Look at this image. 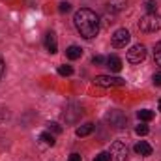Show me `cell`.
Instances as JSON below:
<instances>
[{
  "instance_id": "cell-20",
  "label": "cell",
  "mask_w": 161,
  "mask_h": 161,
  "mask_svg": "<svg viewBox=\"0 0 161 161\" xmlns=\"http://www.w3.org/2000/svg\"><path fill=\"white\" fill-rule=\"evenodd\" d=\"M146 8L150 9V13H156V9H158V4H156L154 0H148V2H146Z\"/></svg>"
},
{
  "instance_id": "cell-13",
  "label": "cell",
  "mask_w": 161,
  "mask_h": 161,
  "mask_svg": "<svg viewBox=\"0 0 161 161\" xmlns=\"http://www.w3.org/2000/svg\"><path fill=\"white\" fill-rule=\"evenodd\" d=\"M94 131V124H84V125H80V127H77V137H86V135H90Z\"/></svg>"
},
{
  "instance_id": "cell-5",
  "label": "cell",
  "mask_w": 161,
  "mask_h": 161,
  "mask_svg": "<svg viewBox=\"0 0 161 161\" xmlns=\"http://www.w3.org/2000/svg\"><path fill=\"white\" fill-rule=\"evenodd\" d=\"M144 58H146V49H144V45H141V43L133 45V47L127 51V62H129V64H141Z\"/></svg>"
},
{
  "instance_id": "cell-17",
  "label": "cell",
  "mask_w": 161,
  "mask_h": 161,
  "mask_svg": "<svg viewBox=\"0 0 161 161\" xmlns=\"http://www.w3.org/2000/svg\"><path fill=\"white\" fill-rule=\"evenodd\" d=\"M47 129H49V131H53V133H56V135H58V133H62V125H60V124H56V122H49V124H47Z\"/></svg>"
},
{
  "instance_id": "cell-23",
  "label": "cell",
  "mask_w": 161,
  "mask_h": 161,
  "mask_svg": "<svg viewBox=\"0 0 161 161\" xmlns=\"http://www.w3.org/2000/svg\"><path fill=\"white\" fill-rule=\"evenodd\" d=\"M154 84L156 86H161V73H156L154 75Z\"/></svg>"
},
{
  "instance_id": "cell-3",
  "label": "cell",
  "mask_w": 161,
  "mask_h": 161,
  "mask_svg": "<svg viewBox=\"0 0 161 161\" xmlns=\"http://www.w3.org/2000/svg\"><path fill=\"white\" fill-rule=\"evenodd\" d=\"M105 120L109 122L114 129H122V127H125V114L122 113V111H116V109H113V111H109L107 114H105Z\"/></svg>"
},
{
  "instance_id": "cell-12",
  "label": "cell",
  "mask_w": 161,
  "mask_h": 161,
  "mask_svg": "<svg viewBox=\"0 0 161 161\" xmlns=\"http://www.w3.org/2000/svg\"><path fill=\"white\" fill-rule=\"evenodd\" d=\"M40 141L41 142H45L47 146H54L56 144V141H54V135L51 133V131H43L40 135Z\"/></svg>"
},
{
  "instance_id": "cell-19",
  "label": "cell",
  "mask_w": 161,
  "mask_h": 161,
  "mask_svg": "<svg viewBox=\"0 0 161 161\" xmlns=\"http://www.w3.org/2000/svg\"><path fill=\"white\" fill-rule=\"evenodd\" d=\"M94 161H111V156H109V152H101L94 158Z\"/></svg>"
},
{
  "instance_id": "cell-22",
  "label": "cell",
  "mask_w": 161,
  "mask_h": 161,
  "mask_svg": "<svg viewBox=\"0 0 161 161\" xmlns=\"http://www.w3.org/2000/svg\"><path fill=\"white\" fill-rule=\"evenodd\" d=\"M92 62H94V64H103V62H107V58H103V56H99V54H97V56H94V58H92Z\"/></svg>"
},
{
  "instance_id": "cell-2",
  "label": "cell",
  "mask_w": 161,
  "mask_h": 161,
  "mask_svg": "<svg viewBox=\"0 0 161 161\" xmlns=\"http://www.w3.org/2000/svg\"><path fill=\"white\" fill-rule=\"evenodd\" d=\"M161 28V17L158 13H146L139 19V30L142 32H156Z\"/></svg>"
},
{
  "instance_id": "cell-24",
  "label": "cell",
  "mask_w": 161,
  "mask_h": 161,
  "mask_svg": "<svg viewBox=\"0 0 161 161\" xmlns=\"http://www.w3.org/2000/svg\"><path fill=\"white\" fill-rule=\"evenodd\" d=\"M68 161H82V159H80V156H79V154H71V156L68 158Z\"/></svg>"
},
{
  "instance_id": "cell-21",
  "label": "cell",
  "mask_w": 161,
  "mask_h": 161,
  "mask_svg": "<svg viewBox=\"0 0 161 161\" xmlns=\"http://www.w3.org/2000/svg\"><path fill=\"white\" fill-rule=\"evenodd\" d=\"M58 9H60V11H62V13H68V11H69V9H71V6H69V4H68V2H62V4H60V6H58Z\"/></svg>"
},
{
  "instance_id": "cell-26",
  "label": "cell",
  "mask_w": 161,
  "mask_h": 161,
  "mask_svg": "<svg viewBox=\"0 0 161 161\" xmlns=\"http://www.w3.org/2000/svg\"><path fill=\"white\" fill-rule=\"evenodd\" d=\"M159 111H161V99H159Z\"/></svg>"
},
{
  "instance_id": "cell-4",
  "label": "cell",
  "mask_w": 161,
  "mask_h": 161,
  "mask_svg": "<svg viewBox=\"0 0 161 161\" xmlns=\"http://www.w3.org/2000/svg\"><path fill=\"white\" fill-rule=\"evenodd\" d=\"M109 156H111V161H125L127 159V146L116 141L111 144V150H109Z\"/></svg>"
},
{
  "instance_id": "cell-6",
  "label": "cell",
  "mask_w": 161,
  "mask_h": 161,
  "mask_svg": "<svg viewBox=\"0 0 161 161\" xmlns=\"http://www.w3.org/2000/svg\"><path fill=\"white\" fill-rule=\"evenodd\" d=\"M94 82L97 86H103V88H114V86H124L125 84L124 79H120V77H111V75H99V77L94 79Z\"/></svg>"
},
{
  "instance_id": "cell-1",
  "label": "cell",
  "mask_w": 161,
  "mask_h": 161,
  "mask_svg": "<svg viewBox=\"0 0 161 161\" xmlns=\"http://www.w3.org/2000/svg\"><path fill=\"white\" fill-rule=\"evenodd\" d=\"M73 25H75L77 32H79L84 40H92L99 32V17L92 9H88V8H82V9H79L75 13Z\"/></svg>"
},
{
  "instance_id": "cell-14",
  "label": "cell",
  "mask_w": 161,
  "mask_h": 161,
  "mask_svg": "<svg viewBox=\"0 0 161 161\" xmlns=\"http://www.w3.org/2000/svg\"><path fill=\"white\" fill-rule=\"evenodd\" d=\"M137 116H139V120H142V122H150L152 118H154V111H150V109H142V111L137 113Z\"/></svg>"
},
{
  "instance_id": "cell-9",
  "label": "cell",
  "mask_w": 161,
  "mask_h": 161,
  "mask_svg": "<svg viewBox=\"0 0 161 161\" xmlns=\"http://www.w3.org/2000/svg\"><path fill=\"white\" fill-rule=\"evenodd\" d=\"M107 68H109L111 71L118 73V71L122 69V60L116 56V54H111V56H107Z\"/></svg>"
},
{
  "instance_id": "cell-15",
  "label": "cell",
  "mask_w": 161,
  "mask_h": 161,
  "mask_svg": "<svg viewBox=\"0 0 161 161\" xmlns=\"http://www.w3.org/2000/svg\"><path fill=\"white\" fill-rule=\"evenodd\" d=\"M154 58H156V64L161 68V41H158L154 47Z\"/></svg>"
},
{
  "instance_id": "cell-11",
  "label": "cell",
  "mask_w": 161,
  "mask_h": 161,
  "mask_svg": "<svg viewBox=\"0 0 161 161\" xmlns=\"http://www.w3.org/2000/svg\"><path fill=\"white\" fill-rule=\"evenodd\" d=\"M66 56H68L69 60H77V58L82 56V49L77 47V45H71V47H68V49H66Z\"/></svg>"
},
{
  "instance_id": "cell-8",
  "label": "cell",
  "mask_w": 161,
  "mask_h": 161,
  "mask_svg": "<svg viewBox=\"0 0 161 161\" xmlns=\"http://www.w3.org/2000/svg\"><path fill=\"white\" fill-rule=\"evenodd\" d=\"M45 49L51 53V54H54L56 51H58V45H56V36H54V32H49L47 36H45Z\"/></svg>"
},
{
  "instance_id": "cell-18",
  "label": "cell",
  "mask_w": 161,
  "mask_h": 161,
  "mask_svg": "<svg viewBox=\"0 0 161 161\" xmlns=\"http://www.w3.org/2000/svg\"><path fill=\"white\" fill-rule=\"evenodd\" d=\"M148 131H150V129H148V125H144V124H141V125H137V127H135V133H137V135H141V137L148 135Z\"/></svg>"
},
{
  "instance_id": "cell-7",
  "label": "cell",
  "mask_w": 161,
  "mask_h": 161,
  "mask_svg": "<svg viewBox=\"0 0 161 161\" xmlns=\"http://www.w3.org/2000/svg\"><path fill=\"white\" fill-rule=\"evenodd\" d=\"M129 40H131V34H129L125 28H118V30L113 34L111 43H113L114 49H122V47H125V45L129 43Z\"/></svg>"
},
{
  "instance_id": "cell-25",
  "label": "cell",
  "mask_w": 161,
  "mask_h": 161,
  "mask_svg": "<svg viewBox=\"0 0 161 161\" xmlns=\"http://www.w3.org/2000/svg\"><path fill=\"white\" fill-rule=\"evenodd\" d=\"M2 75H4V62H2V58H0V79H2Z\"/></svg>"
},
{
  "instance_id": "cell-16",
  "label": "cell",
  "mask_w": 161,
  "mask_h": 161,
  "mask_svg": "<svg viewBox=\"0 0 161 161\" xmlns=\"http://www.w3.org/2000/svg\"><path fill=\"white\" fill-rule=\"evenodd\" d=\"M58 73H60L62 77H69V75H73V68H71V66H60V68H58Z\"/></svg>"
},
{
  "instance_id": "cell-10",
  "label": "cell",
  "mask_w": 161,
  "mask_h": 161,
  "mask_svg": "<svg viewBox=\"0 0 161 161\" xmlns=\"http://www.w3.org/2000/svg\"><path fill=\"white\" fill-rule=\"evenodd\" d=\"M135 154H139V156H150L152 154V146L146 141H139L135 144Z\"/></svg>"
}]
</instances>
